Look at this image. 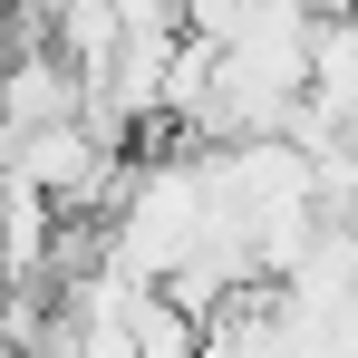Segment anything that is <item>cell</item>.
<instances>
[{
  "instance_id": "6da1fadb",
  "label": "cell",
  "mask_w": 358,
  "mask_h": 358,
  "mask_svg": "<svg viewBox=\"0 0 358 358\" xmlns=\"http://www.w3.org/2000/svg\"><path fill=\"white\" fill-rule=\"evenodd\" d=\"M252 10H262V0H184V29H194V39H233Z\"/></svg>"
}]
</instances>
